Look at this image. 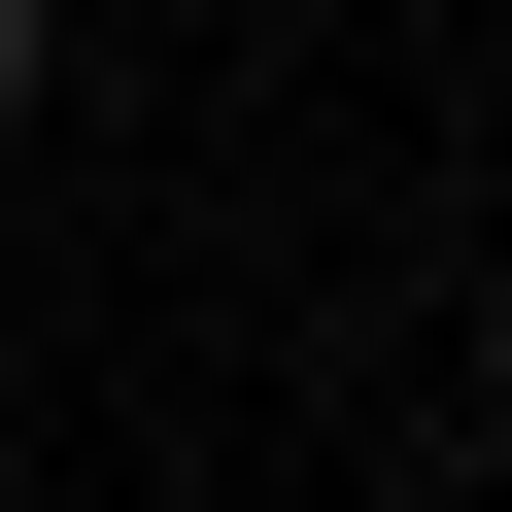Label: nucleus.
<instances>
[{
  "label": "nucleus",
  "instance_id": "nucleus-1",
  "mask_svg": "<svg viewBox=\"0 0 512 512\" xmlns=\"http://www.w3.org/2000/svg\"><path fill=\"white\" fill-rule=\"evenodd\" d=\"M35 69H69V0H0V137H35Z\"/></svg>",
  "mask_w": 512,
  "mask_h": 512
}]
</instances>
